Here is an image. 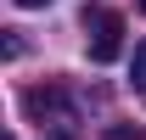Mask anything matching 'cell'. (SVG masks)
<instances>
[{
    "label": "cell",
    "mask_w": 146,
    "mask_h": 140,
    "mask_svg": "<svg viewBox=\"0 0 146 140\" xmlns=\"http://www.w3.org/2000/svg\"><path fill=\"white\" fill-rule=\"evenodd\" d=\"M84 45H90V62H118L124 56V17L107 6L84 11Z\"/></svg>",
    "instance_id": "1"
},
{
    "label": "cell",
    "mask_w": 146,
    "mask_h": 140,
    "mask_svg": "<svg viewBox=\"0 0 146 140\" xmlns=\"http://www.w3.org/2000/svg\"><path fill=\"white\" fill-rule=\"evenodd\" d=\"M23 112H28V118H68V95H62V90H51V84H34L28 90V95H23Z\"/></svg>",
    "instance_id": "2"
},
{
    "label": "cell",
    "mask_w": 146,
    "mask_h": 140,
    "mask_svg": "<svg viewBox=\"0 0 146 140\" xmlns=\"http://www.w3.org/2000/svg\"><path fill=\"white\" fill-rule=\"evenodd\" d=\"M129 84H135V95L146 101V39L135 45V67H129Z\"/></svg>",
    "instance_id": "3"
},
{
    "label": "cell",
    "mask_w": 146,
    "mask_h": 140,
    "mask_svg": "<svg viewBox=\"0 0 146 140\" xmlns=\"http://www.w3.org/2000/svg\"><path fill=\"white\" fill-rule=\"evenodd\" d=\"M101 140H146V129H141V123H107Z\"/></svg>",
    "instance_id": "4"
},
{
    "label": "cell",
    "mask_w": 146,
    "mask_h": 140,
    "mask_svg": "<svg viewBox=\"0 0 146 140\" xmlns=\"http://www.w3.org/2000/svg\"><path fill=\"white\" fill-rule=\"evenodd\" d=\"M17 6H23V11H34V6H51V0H17Z\"/></svg>",
    "instance_id": "5"
},
{
    "label": "cell",
    "mask_w": 146,
    "mask_h": 140,
    "mask_svg": "<svg viewBox=\"0 0 146 140\" xmlns=\"http://www.w3.org/2000/svg\"><path fill=\"white\" fill-rule=\"evenodd\" d=\"M51 140H79V135H51Z\"/></svg>",
    "instance_id": "6"
}]
</instances>
